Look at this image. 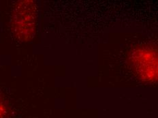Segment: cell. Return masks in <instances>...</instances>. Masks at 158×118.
Masks as SVG:
<instances>
[{"label": "cell", "instance_id": "2", "mask_svg": "<svg viewBox=\"0 0 158 118\" xmlns=\"http://www.w3.org/2000/svg\"><path fill=\"white\" fill-rule=\"evenodd\" d=\"M10 110L5 98L0 94V118H10Z\"/></svg>", "mask_w": 158, "mask_h": 118}, {"label": "cell", "instance_id": "1", "mask_svg": "<svg viewBox=\"0 0 158 118\" xmlns=\"http://www.w3.org/2000/svg\"><path fill=\"white\" fill-rule=\"evenodd\" d=\"M36 6L32 1H20L13 8L10 25L15 36L28 42L34 36L36 26Z\"/></svg>", "mask_w": 158, "mask_h": 118}]
</instances>
